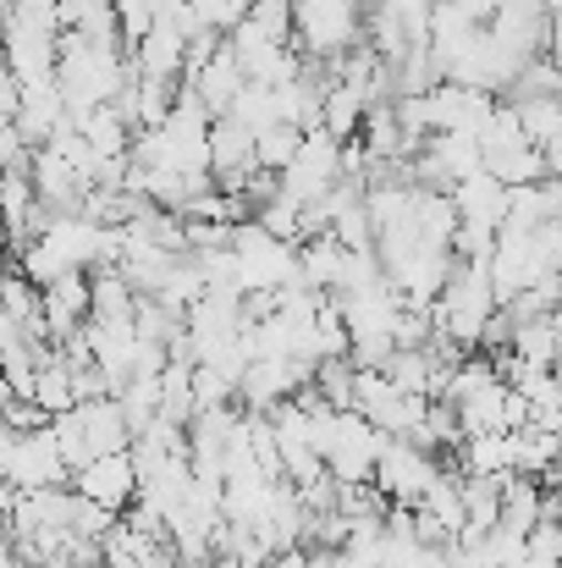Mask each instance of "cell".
Instances as JSON below:
<instances>
[{"instance_id":"cell-1","label":"cell","mask_w":562,"mask_h":568,"mask_svg":"<svg viewBox=\"0 0 562 568\" xmlns=\"http://www.w3.org/2000/svg\"><path fill=\"white\" fill-rule=\"evenodd\" d=\"M0 464H6V480H11V486H22V491L72 486V464H67V453H61L55 419H50V425H39V430H6Z\"/></svg>"},{"instance_id":"cell-2","label":"cell","mask_w":562,"mask_h":568,"mask_svg":"<svg viewBox=\"0 0 562 568\" xmlns=\"http://www.w3.org/2000/svg\"><path fill=\"white\" fill-rule=\"evenodd\" d=\"M436 480H441V458H436L430 447H419V442H408V436H391V442H386V453H380V464H375V486H380L391 503L419 508V497H425Z\"/></svg>"},{"instance_id":"cell-3","label":"cell","mask_w":562,"mask_h":568,"mask_svg":"<svg viewBox=\"0 0 562 568\" xmlns=\"http://www.w3.org/2000/svg\"><path fill=\"white\" fill-rule=\"evenodd\" d=\"M430 116H436V133H452V128L480 133L497 116V94L491 89H474V83H458V78H441L430 89Z\"/></svg>"},{"instance_id":"cell-4","label":"cell","mask_w":562,"mask_h":568,"mask_svg":"<svg viewBox=\"0 0 562 568\" xmlns=\"http://www.w3.org/2000/svg\"><path fill=\"white\" fill-rule=\"evenodd\" d=\"M89 321H94V276L89 271H67L61 282L44 287V326L55 343L78 337Z\"/></svg>"},{"instance_id":"cell-5","label":"cell","mask_w":562,"mask_h":568,"mask_svg":"<svg viewBox=\"0 0 562 568\" xmlns=\"http://www.w3.org/2000/svg\"><path fill=\"white\" fill-rule=\"evenodd\" d=\"M72 486L83 491V497H94V503H105V508H133L139 503V464H133V447L127 453H105V458H94V464H83L78 475H72Z\"/></svg>"},{"instance_id":"cell-6","label":"cell","mask_w":562,"mask_h":568,"mask_svg":"<svg viewBox=\"0 0 562 568\" xmlns=\"http://www.w3.org/2000/svg\"><path fill=\"white\" fill-rule=\"evenodd\" d=\"M463 475H524V430H480L458 447Z\"/></svg>"},{"instance_id":"cell-7","label":"cell","mask_w":562,"mask_h":568,"mask_svg":"<svg viewBox=\"0 0 562 568\" xmlns=\"http://www.w3.org/2000/svg\"><path fill=\"white\" fill-rule=\"evenodd\" d=\"M133 61H139V72L144 78H172V83H183L187 72V33L177 28V17H161L139 44H133Z\"/></svg>"},{"instance_id":"cell-8","label":"cell","mask_w":562,"mask_h":568,"mask_svg":"<svg viewBox=\"0 0 562 568\" xmlns=\"http://www.w3.org/2000/svg\"><path fill=\"white\" fill-rule=\"evenodd\" d=\"M348 260H354V248L337 232H315V237L298 243V265H304V282L315 293H337L343 276H348Z\"/></svg>"},{"instance_id":"cell-9","label":"cell","mask_w":562,"mask_h":568,"mask_svg":"<svg viewBox=\"0 0 562 568\" xmlns=\"http://www.w3.org/2000/svg\"><path fill=\"white\" fill-rule=\"evenodd\" d=\"M452 199H458V215L463 221H480V226H508V210H513V189L502 183V178H491V172H474V178H463L458 189H452Z\"/></svg>"},{"instance_id":"cell-10","label":"cell","mask_w":562,"mask_h":568,"mask_svg":"<svg viewBox=\"0 0 562 568\" xmlns=\"http://www.w3.org/2000/svg\"><path fill=\"white\" fill-rule=\"evenodd\" d=\"M187 83H198V94H204V105H210L215 116H226V111H232V100L248 89V72H243V55H237L232 33H226V44L215 50V61H210L198 78H187Z\"/></svg>"},{"instance_id":"cell-11","label":"cell","mask_w":562,"mask_h":568,"mask_svg":"<svg viewBox=\"0 0 562 568\" xmlns=\"http://www.w3.org/2000/svg\"><path fill=\"white\" fill-rule=\"evenodd\" d=\"M430 150L441 155V166H447L452 189H458L463 178L486 172V144H480V133H469V128H452V133H430Z\"/></svg>"},{"instance_id":"cell-12","label":"cell","mask_w":562,"mask_h":568,"mask_svg":"<svg viewBox=\"0 0 562 568\" xmlns=\"http://www.w3.org/2000/svg\"><path fill=\"white\" fill-rule=\"evenodd\" d=\"M365 116H370V94H365V89H354V83H331L320 128H326V133H337V139L348 144V139H359V133H365Z\"/></svg>"},{"instance_id":"cell-13","label":"cell","mask_w":562,"mask_h":568,"mask_svg":"<svg viewBox=\"0 0 562 568\" xmlns=\"http://www.w3.org/2000/svg\"><path fill=\"white\" fill-rule=\"evenodd\" d=\"M541 508H546V491L535 486V475H508V491H502V525L530 536V530L541 525Z\"/></svg>"},{"instance_id":"cell-14","label":"cell","mask_w":562,"mask_h":568,"mask_svg":"<svg viewBox=\"0 0 562 568\" xmlns=\"http://www.w3.org/2000/svg\"><path fill=\"white\" fill-rule=\"evenodd\" d=\"M524 111V128L541 150H562V94H535V100H513Z\"/></svg>"},{"instance_id":"cell-15","label":"cell","mask_w":562,"mask_h":568,"mask_svg":"<svg viewBox=\"0 0 562 568\" xmlns=\"http://www.w3.org/2000/svg\"><path fill=\"white\" fill-rule=\"evenodd\" d=\"M304 139H309V128H298V122L265 128V133H259V166H265V172H287V166L298 161Z\"/></svg>"},{"instance_id":"cell-16","label":"cell","mask_w":562,"mask_h":568,"mask_svg":"<svg viewBox=\"0 0 562 568\" xmlns=\"http://www.w3.org/2000/svg\"><path fill=\"white\" fill-rule=\"evenodd\" d=\"M265 568H315V558H309L304 547H287V552H276Z\"/></svg>"},{"instance_id":"cell-17","label":"cell","mask_w":562,"mask_h":568,"mask_svg":"<svg viewBox=\"0 0 562 568\" xmlns=\"http://www.w3.org/2000/svg\"><path fill=\"white\" fill-rule=\"evenodd\" d=\"M502 6H508V0H463V11H469L474 22H491V17H497Z\"/></svg>"},{"instance_id":"cell-18","label":"cell","mask_w":562,"mask_h":568,"mask_svg":"<svg viewBox=\"0 0 562 568\" xmlns=\"http://www.w3.org/2000/svg\"><path fill=\"white\" fill-rule=\"evenodd\" d=\"M72 568H105V564H72Z\"/></svg>"}]
</instances>
